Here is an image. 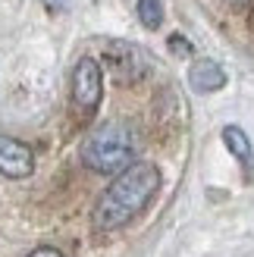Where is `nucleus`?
Returning a JSON list of instances; mask_svg holds the SVG:
<instances>
[{"mask_svg":"<svg viewBox=\"0 0 254 257\" xmlns=\"http://www.w3.org/2000/svg\"><path fill=\"white\" fill-rule=\"evenodd\" d=\"M226 4H232V7H242V4H248V0H226Z\"/></svg>","mask_w":254,"mask_h":257,"instance_id":"nucleus-11","label":"nucleus"},{"mask_svg":"<svg viewBox=\"0 0 254 257\" xmlns=\"http://www.w3.org/2000/svg\"><path fill=\"white\" fill-rule=\"evenodd\" d=\"M135 160V132L119 119L94 128L82 145V163L100 176H119Z\"/></svg>","mask_w":254,"mask_h":257,"instance_id":"nucleus-2","label":"nucleus"},{"mask_svg":"<svg viewBox=\"0 0 254 257\" xmlns=\"http://www.w3.org/2000/svg\"><path fill=\"white\" fill-rule=\"evenodd\" d=\"M35 173V151L19 138L0 135V176L29 179Z\"/></svg>","mask_w":254,"mask_h":257,"instance_id":"nucleus-5","label":"nucleus"},{"mask_svg":"<svg viewBox=\"0 0 254 257\" xmlns=\"http://www.w3.org/2000/svg\"><path fill=\"white\" fill-rule=\"evenodd\" d=\"M160 188V170L154 163H132L125 173H119L110 182V188L97 198L91 223L97 232H113L132 223Z\"/></svg>","mask_w":254,"mask_h":257,"instance_id":"nucleus-1","label":"nucleus"},{"mask_svg":"<svg viewBox=\"0 0 254 257\" xmlns=\"http://www.w3.org/2000/svg\"><path fill=\"white\" fill-rule=\"evenodd\" d=\"M223 145H226V151H229L235 160H242L245 166H251V160H254V148H251V141H248V135H245V128L226 125V128H223Z\"/></svg>","mask_w":254,"mask_h":257,"instance_id":"nucleus-7","label":"nucleus"},{"mask_svg":"<svg viewBox=\"0 0 254 257\" xmlns=\"http://www.w3.org/2000/svg\"><path fill=\"white\" fill-rule=\"evenodd\" d=\"M188 85H192V91H198V94H213L226 85V72H223L220 63H213V60H195L192 69H188Z\"/></svg>","mask_w":254,"mask_h":257,"instance_id":"nucleus-6","label":"nucleus"},{"mask_svg":"<svg viewBox=\"0 0 254 257\" xmlns=\"http://www.w3.org/2000/svg\"><path fill=\"white\" fill-rule=\"evenodd\" d=\"M29 257H63V254H60L57 248H47V245H44V248H35Z\"/></svg>","mask_w":254,"mask_h":257,"instance_id":"nucleus-10","label":"nucleus"},{"mask_svg":"<svg viewBox=\"0 0 254 257\" xmlns=\"http://www.w3.org/2000/svg\"><path fill=\"white\" fill-rule=\"evenodd\" d=\"M104 60L113 72V79L122 85H135L151 72V57L142 47H135L129 41H107L104 44Z\"/></svg>","mask_w":254,"mask_h":257,"instance_id":"nucleus-3","label":"nucleus"},{"mask_svg":"<svg viewBox=\"0 0 254 257\" xmlns=\"http://www.w3.org/2000/svg\"><path fill=\"white\" fill-rule=\"evenodd\" d=\"M100 97H104V72H100L97 60L82 57L72 69V104L79 113L91 116L100 107Z\"/></svg>","mask_w":254,"mask_h":257,"instance_id":"nucleus-4","label":"nucleus"},{"mask_svg":"<svg viewBox=\"0 0 254 257\" xmlns=\"http://www.w3.org/2000/svg\"><path fill=\"white\" fill-rule=\"evenodd\" d=\"M170 47H173V54H179V57H188V54H192V44H188L182 35H173V38H170Z\"/></svg>","mask_w":254,"mask_h":257,"instance_id":"nucleus-9","label":"nucleus"},{"mask_svg":"<svg viewBox=\"0 0 254 257\" xmlns=\"http://www.w3.org/2000/svg\"><path fill=\"white\" fill-rule=\"evenodd\" d=\"M135 13H138V22H142L145 29H151V32L163 25V4L160 0H138Z\"/></svg>","mask_w":254,"mask_h":257,"instance_id":"nucleus-8","label":"nucleus"}]
</instances>
